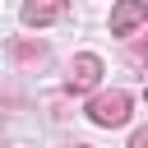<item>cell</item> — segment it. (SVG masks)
Instances as JSON below:
<instances>
[{
	"mask_svg": "<svg viewBox=\"0 0 148 148\" xmlns=\"http://www.w3.org/2000/svg\"><path fill=\"white\" fill-rule=\"evenodd\" d=\"M130 111H134V97H130L125 88H111V92H97V97L88 102V120H92V125H106V130L125 125V120H130Z\"/></svg>",
	"mask_w": 148,
	"mask_h": 148,
	"instance_id": "1",
	"label": "cell"
},
{
	"mask_svg": "<svg viewBox=\"0 0 148 148\" xmlns=\"http://www.w3.org/2000/svg\"><path fill=\"white\" fill-rule=\"evenodd\" d=\"M143 18H148V0H116V9H111V32H116V37H130Z\"/></svg>",
	"mask_w": 148,
	"mask_h": 148,
	"instance_id": "2",
	"label": "cell"
},
{
	"mask_svg": "<svg viewBox=\"0 0 148 148\" xmlns=\"http://www.w3.org/2000/svg\"><path fill=\"white\" fill-rule=\"evenodd\" d=\"M97 79H102V60L97 56H74V65H69V88L74 92H88V88H97Z\"/></svg>",
	"mask_w": 148,
	"mask_h": 148,
	"instance_id": "3",
	"label": "cell"
},
{
	"mask_svg": "<svg viewBox=\"0 0 148 148\" xmlns=\"http://www.w3.org/2000/svg\"><path fill=\"white\" fill-rule=\"evenodd\" d=\"M60 14H65V0H28V5H23V23H28V28L56 23Z\"/></svg>",
	"mask_w": 148,
	"mask_h": 148,
	"instance_id": "4",
	"label": "cell"
},
{
	"mask_svg": "<svg viewBox=\"0 0 148 148\" xmlns=\"http://www.w3.org/2000/svg\"><path fill=\"white\" fill-rule=\"evenodd\" d=\"M14 56L32 65V60H42V56H46V46H32V42H14Z\"/></svg>",
	"mask_w": 148,
	"mask_h": 148,
	"instance_id": "5",
	"label": "cell"
},
{
	"mask_svg": "<svg viewBox=\"0 0 148 148\" xmlns=\"http://www.w3.org/2000/svg\"><path fill=\"white\" fill-rule=\"evenodd\" d=\"M130 148H148V130H134V139H130Z\"/></svg>",
	"mask_w": 148,
	"mask_h": 148,
	"instance_id": "6",
	"label": "cell"
},
{
	"mask_svg": "<svg viewBox=\"0 0 148 148\" xmlns=\"http://www.w3.org/2000/svg\"><path fill=\"white\" fill-rule=\"evenodd\" d=\"M74 148H88V143H74Z\"/></svg>",
	"mask_w": 148,
	"mask_h": 148,
	"instance_id": "7",
	"label": "cell"
}]
</instances>
